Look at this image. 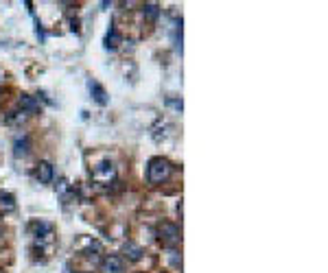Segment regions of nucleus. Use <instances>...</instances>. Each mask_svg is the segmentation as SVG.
I'll use <instances>...</instances> for the list:
<instances>
[{
  "instance_id": "f257e3e1",
  "label": "nucleus",
  "mask_w": 328,
  "mask_h": 273,
  "mask_svg": "<svg viewBox=\"0 0 328 273\" xmlns=\"http://www.w3.org/2000/svg\"><path fill=\"white\" fill-rule=\"evenodd\" d=\"M173 164L167 157H151L147 162V182L151 186H160L171 177Z\"/></svg>"
},
{
  "instance_id": "f03ea898",
  "label": "nucleus",
  "mask_w": 328,
  "mask_h": 273,
  "mask_svg": "<svg viewBox=\"0 0 328 273\" xmlns=\"http://www.w3.org/2000/svg\"><path fill=\"white\" fill-rule=\"evenodd\" d=\"M157 238H160L164 245H169V247H175V245H180L182 243V230H180V225L164 221L160 228H157Z\"/></svg>"
},
{
  "instance_id": "7ed1b4c3",
  "label": "nucleus",
  "mask_w": 328,
  "mask_h": 273,
  "mask_svg": "<svg viewBox=\"0 0 328 273\" xmlns=\"http://www.w3.org/2000/svg\"><path fill=\"white\" fill-rule=\"evenodd\" d=\"M114 177H116V169L112 162H101L92 169V179L96 184H110V182H114Z\"/></svg>"
},
{
  "instance_id": "20e7f679",
  "label": "nucleus",
  "mask_w": 328,
  "mask_h": 273,
  "mask_svg": "<svg viewBox=\"0 0 328 273\" xmlns=\"http://www.w3.org/2000/svg\"><path fill=\"white\" fill-rule=\"evenodd\" d=\"M88 90H90V94H92V101L98 103L101 107H105V105L110 103V94H107V90H105L98 81H94V79H90V81H88Z\"/></svg>"
},
{
  "instance_id": "39448f33",
  "label": "nucleus",
  "mask_w": 328,
  "mask_h": 273,
  "mask_svg": "<svg viewBox=\"0 0 328 273\" xmlns=\"http://www.w3.org/2000/svg\"><path fill=\"white\" fill-rule=\"evenodd\" d=\"M101 271L103 273H125V262L121 256L110 254L101 260Z\"/></svg>"
},
{
  "instance_id": "423d86ee",
  "label": "nucleus",
  "mask_w": 328,
  "mask_h": 273,
  "mask_svg": "<svg viewBox=\"0 0 328 273\" xmlns=\"http://www.w3.org/2000/svg\"><path fill=\"white\" fill-rule=\"evenodd\" d=\"M29 153H31V138L26 134L16 136V140H13V155L20 159V157H26Z\"/></svg>"
},
{
  "instance_id": "0eeeda50",
  "label": "nucleus",
  "mask_w": 328,
  "mask_h": 273,
  "mask_svg": "<svg viewBox=\"0 0 328 273\" xmlns=\"http://www.w3.org/2000/svg\"><path fill=\"white\" fill-rule=\"evenodd\" d=\"M35 177L39 184H50L52 177H55V169H52L50 162H39L35 169Z\"/></svg>"
},
{
  "instance_id": "6e6552de",
  "label": "nucleus",
  "mask_w": 328,
  "mask_h": 273,
  "mask_svg": "<svg viewBox=\"0 0 328 273\" xmlns=\"http://www.w3.org/2000/svg\"><path fill=\"white\" fill-rule=\"evenodd\" d=\"M103 44H105V50H116L118 46L123 44V37H121V33H118V29L114 24L107 29V33H105V39H103Z\"/></svg>"
},
{
  "instance_id": "1a4fd4ad",
  "label": "nucleus",
  "mask_w": 328,
  "mask_h": 273,
  "mask_svg": "<svg viewBox=\"0 0 328 273\" xmlns=\"http://www.w3.org/2000/svg\"><path fill=\"white\" fill-rule=\"evenodd\" d=\"M31 232L35 238H48L52 234V225L46 221H33L31 223Z\"/></svg>"
},
{
  "instance_id": "9d476101",
  "label": "nucleus",
  "mask_w": 328,
  "mask_h": 273,
  "mask_svg": "<svg viewBox=\"0 0 328 273\" xmlns=\"http://www.w3.org/2000/svg\"><path fill=\"white\" fill-rule=\"evenodd\" d=\"M123 254H125V258H127V260H131V262H138L142 258V247L140 245H136V243H125L123 245Z\"/></svg>"
},
{
  "instance_id": "9b49d317",
  "label": "nucleus",
  "mask_w": 328,
  "mask_h": 273,
  "mask_svg": "<svg viewBox=\"0 0 328 273\" xmlns=\"http://www.w3.org/2000/svg\"><path fill=\"white\" fill-rule=\"evenodd\" d=\"M13 210H16V197L11 192L0 190V214H9Z\"/></svg>"
},
{
  "instance_id": "f8f14e48",
  "label": "nucleus",
  "mask_w": 328,
  "mask_h": 273,
  "mask_svg": "<svg viewBox=\"0 0 328 273\" xmlns=\"http://www.w3.org/2000/svg\"><path fill=\"white\" fill-rule=\"evenodd\" d=\"M20 107H22L24 114H31V112H37L39 110V101L31 94H22L20 96Z\"/></svg>"
},
{
  "instance_id": "ddd939ff",
  "label": "nucleus",
  "mask_w": 328,
  "mask_h": 273,
  "mask_svg": "<svg viewBox=\"0 0 328 273\" xmlns=\"http://www.w3.org/2000/svg\"><path fill=\"white\" fill-rule=\"evenodd\" d=\"M160 13H162V9H160V5H155V3H147L142 7V16L149 20V22H155L157 18H160Z\"/></svg>"
},
{
  "instance_id": "4468645a",
  "label": "nucleus",
  "mask_w": 328,
  "mask_h": 273,
  "mask_svg": "<svg viewBox=\"0 0 328 273\" xmlns=\"http://www.w3.org/2000/svg\"><path fill=\"white\" fill-rule=\"evenodd\" d=\"M169 260H171V264H173L175 269H180V267H182V256H180V251L169 249Z\"/></svg>"
},
{
  "instance_id": "2eb2a0df",
  "label": "nucleus",
  "mask_w": 328,
  "mask_h": 273,
  "mask_svg": "<svg viewBox=\"0 0 328 273\" xmlns=\"http://www.w3.org/2000/svg\"><path fill=\"white\" fill-rule=\"evenodd\" d=\"M167 105L175 107L177 112H182V98H167Z\"/></svg>"
}]
</instances>
